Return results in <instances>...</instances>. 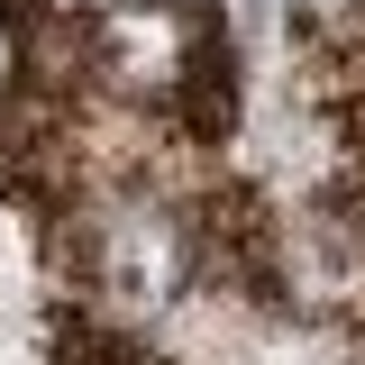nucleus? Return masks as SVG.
Returning <instances> with one entry per match:
<instances>
[{"label":"nucleus","instance_id":"obj_1","mask_svg":"<svg viewBox=\"0 0 365 365\" xmlns=\"http://www.w3.org/2000/svg\"><path fill=\"white\" fill-rule=\"evenodd\" d=\"M101 73L137 101H182V91L210 73V28H201V9L192 0H119L110 19H101Z\"/></svg>","mask_w":365,"mask_h":365},{"label":"nucleus","instance_id":"obj_2","mask_svg":"<svg viewBox=\"0 0 365 365\" xmlns=\"http://www.w3.org/2000/svg\"><path fill=\"white\" fill-rule=\"evenodd\" d=\"M0 83H9V28H0Z\"/></svg>","mask_w":365,"mask_h":365}]
</instances>
